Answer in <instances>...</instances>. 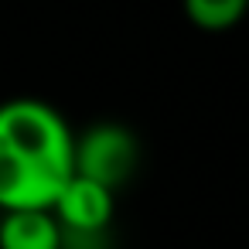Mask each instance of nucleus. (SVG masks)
I'll list each match as a JSON object with an SVG mask.
<instances>
[{
    "label": "nucleus",
    "mask_w": 249,
    "mask_h": 249,
    "mask_svg": "<svg viewBox=\"0 0 249 249\" xmlns=\"http://www.w3.org/2000/svg\"><path fill=\"white\" fill-rule=\"evenodd\" d=\"M75 174V133L45 99L0 103V212L52 208Z\"/></svg>",
    "instance_id": "f257e3e1"
},
{
    "label": "nucleus",
    "mask_w": 249,
    "mask_h": 249,
    "mask_svg": "<svg viewBox=\"0 0 249 249\" xmlns=\"http://www.w3.org/2000/svg\"><path fill=\"white\" fill-rule=\"evenodd\" d=\"M140 164V140L130 126L103 120L75 133V171L109 184L113 191L123 188Z\"/></svg>",
    "instance_id": "f03ea898"
},
{
    "label": "nucleus",
    "mask_w": 249,
    "mask_h": 249,
    "mask_svg": "<svg viewBox=\"0 0 249 249\" xmlns=\"http://www.w3.org/2000/svg\"><path fill=\"white\" fill-rule=\"evenodd\" d=\"M52 212H55V218L62 222L65 232L106 235V229L113 225V215H116V191L109 184L75 171L65 181V188L58 191Z\"/></svg>",
    "instance_id": "7ed1b4c3"
},
{
    "label": "nucleus",
    "mask_w": 249,
    "mask_h": 249,
    "mask_svg": "<svg viewBox=\"0 0 249 249\" xmlns=\"http://www.w3.org/2000/svg\"><path fill=\"white\" fill-rule=\"evenodd\" d=\"M0 249H65V229L52 208L0 212Z\"/></svg>",
    "instance_id": "20e7f679"
},
{
    "label": "nucleus",
    "mask_w": 249,
    "mask_h": 249,
    "mask_svg": "<svg viewBox=\"0 0 249 249\" xmlns=\"http://www.w3.org/2000/svg\"><path fill=\"white\" fill-rule=\"evenodd\" d=\"M181 11L198 31L222 35L249 14V0H181Z\"/></svg>",
    "instance_id": "39448f33"
}]
</instances>
